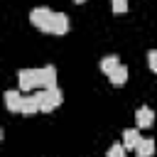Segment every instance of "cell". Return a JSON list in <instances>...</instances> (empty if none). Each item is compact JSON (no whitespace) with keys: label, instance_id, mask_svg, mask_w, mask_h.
<instances>
[{"label":"cell","instance_id":"10","mask_svg":"<svg viewBox=\"0 0 157 157\" xmlns=\"http://www.w3.org/2000/svg\"><path fill=\"white\" fill-rule=\"evenodd\" d=\"M37 110H39V93H37V96H25V98H22V110H20V113L32 115V113H37Z\"/></svg>","mask_w":157,"mask_h":157},{"label":"cell","instance_id":"1","mask_svg":"<svg viewBox=\"0 0 157 157\" xmlns=\"http://www.w3.org/2000/svg\"><path fill=\"white\" fill-rule=\"evenodd\" d=\"M64 101L61 91L59 88H42L39 91V110L42 113H52L54 108H59Z\"/></svg>","mask_w":157,"mask_h":157},{"label":"cell","instance_id":"7","mask_svg":"<svg viewBox=\"0 0 157 157\" xmlns=\"http://www.w3.org/2000/svg\"><path fill=\"white\" fill-rule=\"evenodd\" d=\"M135 120H137V128H150L155 123V113L147 108V105H140L135 110Z\"/></svg>","mask_w":157,"mask_h":157},{"label":"cell","instance_id":"9","mask_svg":"<svg viewBox=\"0 0 157 157\" xmlns=\"http://www.w3.org/2000/svg\"><path fill=\"white\" fill-rule=\"evenodd\" d=\"M155 147H157V142H155V140H150V137H142V140H140V145L135 147V155H137V157H152Z\"/></svg>","mask_w":157,"mask_h":157},{"label":"cell","instance_id":"12","mask_svg":"<svg viewBox=\"0 0 157 157\" xmlns=\"http://www.w3.org/2000/svg\"><path fill=\"white\" fill-rule=\"evenodd\" d=\"M108 78H110V83H113V86H125V81H128V66H125V64H120V66H118Z\"/></svg>","mask_w":157,"mask_h":157},{"label":"cell","instance_id":"13","mask_svg":"<svg viewBox=\"0 0 157 157\" xmlns=\"http://www.w3.org/2000/svg\"><path fill=\"white\" fill-rule=\"evenodd\" d=\"M105 157H125V145H110V150H108V155Z\"/></svg>","mask_w":157,"mask_h":157},{"label":"cell","instance_id":"16","mask_svg":"<svg viewBox=\"0 0 157 157\" xmlns=\"http://www.w3.org/2000/svg\"><path fill=\"white\" fill-rule=\"evenodd\" d=\"M74 2H86V0H74Z\"/></svg>","mask_w":157,"mask_h":157},{"label":"cell","instance_id":"15","mask_svg":"<svg viewBox=\"0 0 157 157\" xmlns=\"http://www.w3.org/2000/svg\"><path fill=\"white\" fill-rule=\"evenodd\" d=\"M128 10V0H113V12L115 15H123Z\"/></svg>","mask_w":157,"mask_h":157},{"label":"cell","instance_id":"2","mask_svg":"<svg viewBox=\"0 0 157 157\" xmlns=\"http://www.w3.org/2000/svg\"><path fill=\"white\" fill-rule=\"evenodd\" d=\"M52 20H54V12H52L49 7H34V10L29 12V22H32L34 27H39L42 32H49V29H52Z\"/></svg>","mask_w":157,"mask_h":157},{"label":"cell","instance_id":"3","mask_svg":"<svg viewBox=\"0 0 157 157\" xmlns=\"http://www.w3.org/2000/svg\"><path fill=\"white\" fill-rule=\"evenodd\" d=\"M37 86L39 88H56V69L52 64L37 69Z\"/></svg>","mask_w":157,"mask_h":157},{"label":"cell","instance_id":"4","mask_svg":"<svg viewBox=\"0 0 157 157\" xmlns=\"http://www.w3.org/2000/svg\"><path fill=\"white\" fill-rule=\"evenodd\" d=\"M17 81H20V91L37 88V69H20L17 71Z\"/></svg>","mask_w":157,"mask_h":157},{"label":"cell","instance_id":"8","mask_svg":"<svg viewBox=\"0 0 157 157\" xmlns=\"http://www.w3.org/2000/svg\"><path fill=\"white\" fill-rule=\"evenodd\" d=\"M140 132H137V128H128L125 132H123V145H125V150H135L137 145H140Z\"/></svg>","mask_w":157,"mask_h":157},{"label":"cell","instance_id":"6","mask_svg":"<svg viewBox=\"0 0 157 157\" xmlns=\"http://www.w3.org/2000/svg\"><path fill=\"white\" fill-rule=\"evenodd\" d=\"M52 34H66L69 32V17L64 12H54V20H52Z\"/></svg>","mask_w":157,"mask_h":157},{"label":"cell","instance_id":"5","mask_svg":"<svg viewBox=\"0 0 157 157\" xmlns=\"http://www.w3.org/2000/svg\"><path fill=\"white\" fill-rule=\"evenodd\" d=\"M22 98L25 96H20V91H5V108L10 113H20L22 110Z\"/></svg>","mask_w":157,"mask_h":157},{"label":"cell","instance_id":"11","mask_svg":"<svg viewBox=\"0 0 157 157\" xmlns=\"http://www.w3.org/2000/svg\"><path fill=\"white\" fill-rule=\"evenodd\" d=\"M118 66H120V61H118V56H115V54H110V56H103V59H101V71H103L105 76H110Z\"/></svg>","mask_w":157,"mask_h":157},{"label":"cell","instance_id":"14","mask_svg":"<svg viewBox=\"0 0 157 157\" xmlns=\"http://www.w3.org/2000/svg\"><path fill=\"white\" fill-rule=\"evenodd\" d=\"M147 64H150V69L157 74V49H150V52H147Z\"/></svg>","mask_w":157,"mask_h":157}]
</instances>
